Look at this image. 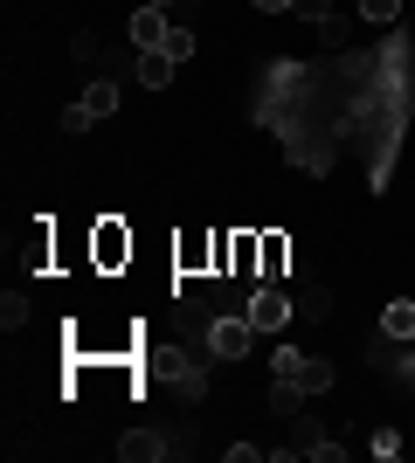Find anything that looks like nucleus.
<instances>
[{
	"label": "nucleus",
	"instance_id": "obj_1",
	"mask_svg": "<svg viewBox=\"0 0 415 463\" xmlns=\"http://www.w3.org/2000/svg\"><path fill=\"white\" fill-rule=\"evenodd\" d=\"M250 339H257L250 311H222L215 326H208V353H215V360H242V353H250Z\"/></svg>",
	"mask_w": 415,
	"mask_h": 463
},
{
	"label": "nucleus",
	"instance_id": "obj_2",
	"mask_svg": "<svg viewBox=\"0 0 415 463\" xmlns=\"http://www.w3.org/2000/svg\"><path fill=\"white\" fill-rule=\"evenodd\" d=\"M367 367H374V373H395V381H415V339L381 332L374 346H367Z\"/></svg>",
	"mask_w": 415,
	"mask_h": 463
},
{
	"label": "nucleus",
	"instance_id": "obj_3",
	"mask_svg": "<svg viewBox=\"0 0 415 463\" xmlns=\"http://www.w3.org/2000/svg\"><path fill=\"white\" fill-rule=\"evenodd\" d=\"M250 326H257V332H284V326H291V298H284V284H257V298H250Z\"/></svg>",
	"mask_w": 415,
	"mask_h": 463
},
{
	"label": "nucleus",
	"instance_id": "obj_4",
	"mask_svg": "<svg viewBox=\"0 0 415 463\" xmlns=\"http://www.w3.org/2000/svg\"><path fill=\"white\" fill-rule=\"evenodd\" d=\"M90 256H98V270H125V263H132V235H125V222H98Z\"/></svg>",
	"mask_w": 415,
	"mask_h": 463
},
{
	"label": "nucleus",
	"instance_id": "obj_5",
	"mask_svg": "<svg viewBox=\"0 0 415 463\" xmlns=\"http://www.w3.org/2000/svg\"><path fill=\"white\" fill-rule=\"evenodd\" d=\"M166 35H174V14L153 7V0H138V7H132V49H159Z\"/></svg>",
	"mask_w": 415,
	"mask_h": 463
},
{
	"label": "nucleus",
	"instance_id": "obj_6",
	"mask_svg": "<svg viewBox=\"0 0 415 463\" xmlns=\"http://www.w3.org/2000/svg\"><path fill=\"white\" fill-rule=\"evenodd\" d=\"M284 270H291V235L263 229V242H257V284H284Z\"/></svg>",
	"mask_w": 415,
	"mask_h": 463
},
{
	"label": "nucleus",
	"instance_id": "obj_7",
	"mask_svg": "<svg viewBox=\"0 0 415 463\" xmlns=\"http://www.w3.org/2000/svg\"><path fill=\"white\" fill-rule=\"evenodd\" d=\"M174 263L187 277H215V235H187V242L174 250Z\"/></svg>",
	"mask_w": 415,
	"mask_h": 463
},
{
	"label": "nucleus",
	"instance_id": "obj_8",
	"mask_svg": "<svg viewBox=\"0 0 415 463\" xmlns=\"http://www.w3.org/2000/svg\"><path fill=\"white\" fill-rule=\"evenodd\" d=\"M174 70H180V62L166 56V49H138V83H146V90H166Z\"/></svg>",
	"mask_w": 415,
	"mask_h": 463
},
{
	"label": "nucleus",
	"instance_id": "obj_9",
	"mask_svg": "<svg viewBox=\"0 0 415 463\" xmlns=\"http://www.w3.org/2000/svg\"><path fill=\"white\" fill-rule=\"evenodd\" d=\"M318 443H325V429H318V422H291V443H277V463H291V457H312Z\"/></svg>",
	"mask_w": 415,
	"mask_h": 463
},
{
	"label": "nucleus",
	"instance_id": "obj_10",
	"mask_svg": "<svg viewBox=\"0 0 415 463\" xmlns=\"http://www.w3.org/2000/svg\"><path fill=\"white\" fill-rule=\"evenodd\" d=\"M297 387H305V394H325V387H333V360H312V353H305V360H297V373H291Z\"/></svg>",
	"mask_w": 415,
	"mask_h": 463
},
{
	"label": "nucleus",
	"instance_id": "obj_11",
	"mask_svg": "<svg viewBox=\"0 0 415 463\" xmlns=\"http://www.w3.org/2000/svg\"><path fill=\"white\" fill-rule=\"evenodd\" d=\"M166 449H174V443H159V436H146V429H132V436H125V443H118V457H132V463H153V457H166Z\"/></svg>",
	"mask_w": 415,
	"mask_h": 463
},
{
	"label": "nucleus",
	"instance_id": "obj_12",
	"mask_svg": "<svg viewBox=\"0 0 415 463\" xmlns=\"http://www.w3.org/2000/svg\"><path fill=\"white\" fill-rule=\"evenodd\" d=\"M305 408V387L291 381V373H277V387H270V415H297Z\"/></svg>",
	"mask_w": 415,
	"mask_h": 463
},
{
	"label": "nucleus",
	"instance_id": "obj_13",
	"mask_svg": "<svg viewBox=\"0 0 415 463\" xmlns=\"http://www.w3.org/2000/svg\"><path fill=\"white\" fill-rule=\"evenodd\" d=\"M381 332H395V339H415V305H409V298H395V305L381 311Z\"/></svg>",
	"mask_w": 415,
	"mask_h": 463
},
{
	"label": "nucleus",
	"instance_id": "obj_14",
	"mask_svg": "<svg viewBox=\"0 0 415 463\" xmlns=\"http://www.w3.org/2000/svg\"><path fill=\"white\" fill-rule=\"evenodd\" d=\"M83 104H90L98 118H111V111H118V83H111V77H98L90 90H83Z\"/></svg>",
	"mask_w": 415,
	"mask_h": 463
},
{
	"label": "nucleus",
	"instance_id": "obj_15",
	"mask_svg": "<svg viewBox=\"0 0 415 463\" xmlns=\"http://www.w3.org/2000/svg\"><path fill=\"white\" fill-rule=\"evenodd\" d=\"M0 326H7V332L28 326V298H14V290H7V298H0Z\"/></svg>",
	"mask_w": 415,
	"mask_h": 463
},
{
	"label": "nucleus",
	"instance_id": "obj_16",
	"mask_svg": "<svg viewBox=\"0 0 415 463\" xmlns=\"http://www.w3.org/2000/svg\"><path fill=\"white\" fill-rule=\"evenodd\" d=\"M90 125H98V111H90V104H83V97H77V104L62 111V132H90Z\"/></svg>",
	"mask_w": 415,
	"mask_h": 463
},
{
	"label": "nucleus",
	"instance_id": "obj_17",
	"mask_svg": "<svg viewBox=\"0 0 415 463\" xmlns=\"http://www.w3.org/2000/svg\"><path fill=\"white\" fill-rule=\"evenodd\" d=\"M360 14L374 21V28H388V21H395V14H401V0H360Z\"/></svg>",
	"mask_w": 415,
	"mask_h": 463
},
{
	"label": "nucleus",
	"instance_id": "obj_18",
	"mask_svg": "<svg viewBox=\"0 0 415 463\" xmlns=\"http://www.w3.org/2000/svg\"><path fill=\"white\" fill-rule=\"evenodd\" d=\"M159 49H166V56H174V62H187V56H194V35H187V28H180V21H174V35L159 42Z\"/></svg>",
	"mask_w": 415,
	"mask_h": 463
},
{
	"label": "nucleus",
	"instance_id": "obj_19",
	"mask_svg": "<svg viewBox=\"0 0 415 463\" xmlns=\"http://www.w3.org/2000/svg\"><path fill=\"white\" fill-rule=\"evenodd\" d=\"M174 387H180V394H187V402H194V394H201V387H208V381H201V367H194V360H187V367H174Z\"/></svg>",
	"mask_w": 415,
	"mask_h": 463
},
{
	"label": "nucleus",
	"instance_id": "obj_20",
	"mask_svg": "<svg viewBox=\"0 0 415 463\" xmlns=\"http://www.w3.org/2000/svg\"><path fill=\"white\" fill-rule=\"evenodd\" d=\"M291 14H305V21H312V28H325V21H333V0H297Z\"/></svg>",
	"mask_w": 415,
	"mask_h": 463
},
{
	"label": "nucleus",
	"instance_id": "obj_21",
	"mask_svg": "<svg viewBox=\"0 0 415 463\" xmlns=\"http://www.w3.org/2000/svg\"><path fill=\"white\" fill-rule=\"evenodd\" d=\"M297 311H305V318H325V311H333V298H325V290H305V298H297Z\"/></svg>",
	"mask_w": 415,
	"mask_h": 463
},
{
	"label": "nucleus",
	"instance_id": "obj_22",
	"mask_svg": "<svg viewBox=\"0 0 415 463\" xmlns=\"http://www.w3.org/2000/svg\"><path fill=\"white\" fill-rule=\"evenodd\" d=\"M257 7L263 14H284V7H297V0H257Z\"/></svg>",
	"mask_w": 415,
	"mask_h": 463
},
{
	"label": "nucleus",
	"instance_id": "obj_23",
	"mask_svg": "<svg viewBox=\"0 0 415 463\" xmlns=\"http://www.w3.org/2000/svg\"><path fill=\"white\" fill-rule=\"evenodd\" d=\"M153 7H166V14H174V7H180V0H153Z\"/></svg>",
	"mask_w": 415,
	"mask_h": 463
}]
</instances>
